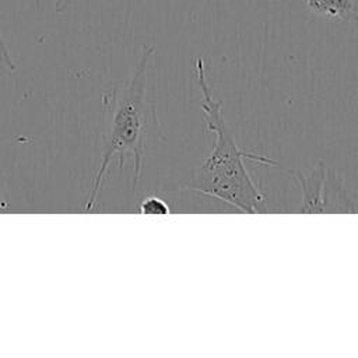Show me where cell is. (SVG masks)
Returning a JSON list of instances; mask_svg holds the SVG:
<instances>
[{
	"label": "cell",
	"mask_w": 358,
	"mask_h": 358,
	"mask_svg": "<svg viewBox=\"0 0 358 358\" xmlns=\"http://www.w3.org/2000/svg\"><path fill=\"white\" fill-rule=\"evenodd\" d=\"M154 52L155 46L144 45L131 77L112 83L101 96L105 112L101 162L85 200L84 213L95 208L103 178L113 158H117V165L123 166L126 158L131 157L134 164L131 189L137 192L147 148L165 141L155 105L147 98V71Z\"/></svg>",
	"instance_id": "1"
},
{
	"label": "cell",
	"mask_w": 358,
	"mask_h": 358,
	"mask_svg": "<svg viewBox=\"0 0 358 358\" xmlns=\"http://www.w3.org/2000/svg\"><path fill=\"white\" fill-rule=\"evenodd\" d=\"M194 71L201 92L200 106L204 124L208 131L214 133L215 138L210 155L182 178L172 190L196 192L221 200L246 214L267 213V197L252 179L245 159L268 166H278V162L270 157L241 150L225 123L222 101L213 96L201 57L194 59Z\"/></svg>",
	"instance_id": "2"
},
{
	"label": "cell",
	"mask_w": 358,
	"mask_h": 358,
	"mask_svg": "<svg viewBox=\"0 0 358 358\" xmlns=\"http://www.w3.org/2000/svg\"><path fill=\"white\" fill-rule=\"evenodd\" d=\"M302 192V213L354 211L352 200L343 182L322 162L309 173L299 169H282Z\"/></svg>",
	"instance_id": "3"
},
{
	"label": "cell",
	"mask_w": 358,
	"mask_h": 358,
	"mask_svg": "<svg viewBox=\"0 0 358 358\" xmlns=\"http://www.w3.org/2000/svg\"><path fill=\"white\" fill-rule=\"evenodd\" d=\"M306 7L316 15L337 20V21H357L358 20V0H305Z\"/></svg>",
	"instance_id": "4"
},
{
	"label": "cell",
	"mask_w": 358,
	"mask_h": 358,
	"mask_svg": "<svg viewBox=\"0 0 358 358\" xmlns=\"http://www.w3.org/2000/svg\"><path fill=\"white\" fill-rule=\"evenodd\" d=\"M140 214H171V207L157 194L144 197L138 204Z\"/></svg>",
	"instance_id": "5"
},
{
	"label": "cell",
	"mask_w": 358,
	"mask_h": 358,
	"mask_svg": "<svg viewBox=\"0 0 358 358\" xmlns=\"http://www.w3.org/2000/svg\"><path fill=\"white\" fill-rule=\"evenodd\" d=\"M0 66L4 69V70H7V71H10V73H14L15 71V63H14V59H13V56H11V52H10V49H8V46H7V43H6V41H4V38H3V35H1V31H0Z\"/></svg>",
	"instance_id": "6"
},
{
	"label": "cell",
	"mask_w": 358,
	"mask_h": 358,
	"mask_svg": "<svg viewBox=\"0 0 358 358\" xmlns=\"http://www.w3.org/2000/svg\"><path fill=\"white\" fill-rule=\"evenodd\" d=\"M71 0H57L56 1V11H63L69 4H70Z\"/></svg>",
	"instance_id": "7"
}]
</instances>
